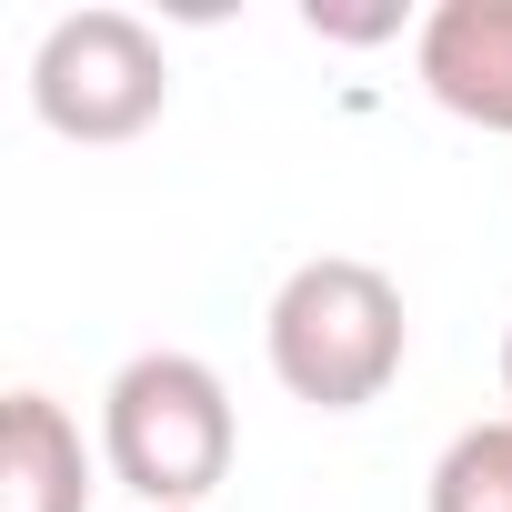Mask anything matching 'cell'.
I'll return each mask as SVG.
<instances>
[{"label":"cell","mask_w":512,"mask_h":512,"mask_svg":"<svg viewBox=\"0 0 512 512\" xmlns=\"http://www.w3.org/2000/svg\"><path fill=\"white\" fill-rule=\"evenodd\" d=\"M262 352L282 372L292 402L312 412H362L402 382V352H412V312H402V282L382 262H352V251H322L302 262L272 312H262Z\"/></svg>","instance_id":"6da1fadb"},{"label":"cell","mask_w":512,"mask_h":512,"mask_svg":"<svg viewBox=\"0 0 512 512\" xmlns=\"http://www.w3.org/2000/svg\"><path fill=\"white\" fill-rule=\"evenodd\" d=\"M241 412L201 352H131L101 392V462L141 512H201L231 482Z\"/></svg>","instance_id":"7a4b0ae2"},{"label":"cell","mask_w":512,"mask_h":512,"mask_svg":"<svg viewBox=\"0 0 512 512\" xmlns=\"http://www.w3.org/2000/svg\"><path fill=\"white\" fill-rule=\"evenodd\" d=\"M31 111L61 141H141L171 111V61L131 11H61L31 51Z\"/></svg>","instance_id":"3957f363"},{"label":"cell","mask_w":512,"mask_h":512,"mask_svg":"<svg viewBox=\"0 0 512 512\" xmlns=\"http://www.w3.org/2000/svg\"><path fill=\"white\" fill-rule=\"evenodd\" d=\"M412 71L452 121L512 141V0H442L412 31Z\"/></svg>","instance_id":"277c9868"},{"label":"cell","mask_w":512,"mask_h":512,"mask_svg":"<svg viewBox=\"0 0 512 512\" xmlns=\"http://www.w3.org/2000/svg\"><path fill=\"white\" fill-rule=\"evenodd\" d=\"M101 472L81 422L51 392H11L0 402V512H91Z\"/></svg>","instance_id":"5b68a950"},{"label":"cell","mask_w":512,"mask_h":512,"mask_svg":"<svg viewBox=\"0 0 512 512\" xmlns=\"http://www.w3.org/2000/svg\"><path fill=\"white\" fill-rule=\"evenodd\" d=\"M422 512H512V412L442 442V462L422 482Z\"/></svg>","instance_id":"8992f818"},{"label":"cell","mask_w":512,"mask_h":512,"mask_svg":"<svg viewBox=\"0 0 512 512\" xmlns=\"http://www.w3.org/2000/svg\"><path fill=\"white\" fill-rule=\"evenodd\" d=\"M302 21H312V31H332V41H392V31H402V11H322V0H312Z\"/></svg>","instance_id":"52a82bcc"},{"label":"cell","mask_w":512,"mask_h":512,"mask_svg":"<svg viewBox=\"0 0 512 512\" xmlns=\"http://www.w3.org/2000/svg\"><path fill=\"white\" fill-rule=\"evenodd\" d=\"M502 402H512V332H502Z\"/></svg>","instance_id":"ba28073f"}]
</instances>
